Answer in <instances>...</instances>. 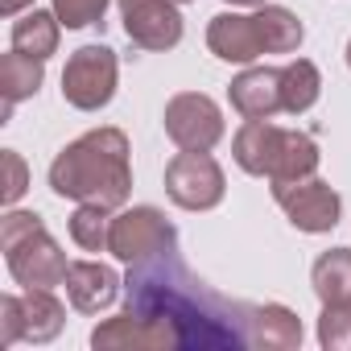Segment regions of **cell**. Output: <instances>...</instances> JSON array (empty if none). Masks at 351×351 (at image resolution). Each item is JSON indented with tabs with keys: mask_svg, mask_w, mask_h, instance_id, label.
<instances>
[{
	"mask_svg": "<svg viewBox=\"0 0 351 351\" xmlns=\"http://www.w3.org/2000/svg\"><path fill=\"white\" fill-rule=\"evenodd\" d=\"M50 191L75 203H99L108 211L128 203L132 165H128V136L112 124L83 132L50 161Z\"/></svg>",
	"mask_w": 351,
	"mask_h": 351,
	"instance_id": "6da1fadb",
	"label": "cell"
},
{
	"mask_svg": "<svg viewBox=\"0 0 351 351\" xmlns=\"http://www.w3.org/2000/svg\"><path fill=\"white\" fill-rule=\"evenodd\" d=\"M0 248H5L9 273L21 289H54L66 281V252L46 232L38 211H9L0 219Z\"/></svg>",
	"mask_w": 351,
	"mask_h": 351,
	"instance_id": "7a4b0ae2",
	"label": "cell"
},
{
	"mask_svg": "<svg viewBox=\"0 0 351 351\" xmlns=\"http://www.w3.org/2000/svg\"><path fill=\"white\" fill-rule=\"evenodd\" d=\"M91 347H99V351H169V347H186V335L165 310L124 306L116 318H104L91 330Z\"/></svg>",
	"mask_w": 351,
	"mask_h": 351,
	"instance_id": "3957f363",
	"label": "cell"
},
{
	"mask_svg": "<svg viewBox=\"0 0 351 351\" xmlns=\"http://www.w3.org/2000/svg\"><path fill=\"white\" fill-rule=\"evenodd\" d=\"M116 75H120V62L112 46L104 42L79 46L62 66V99L79 112H99L116 95Z\"/></svg>",
	"mask_w": 351,
	"mask_h": 351,
	"instance_id": "277c9868",
	"label": "cell"
},
{
	"mask_svg": "<svg viewBox=\"0 0 351 351\" xmlns=\"http://www.w3.org/2000/svg\"><path fill=\"white\" fill-rule=\"evenodd\" d=\"M178 248V232L173 223L157 211V207H128L120 215H112V236H108V252L124 265H145L157 256H169Z\"/></svg>",
	"mask_w": 351,
	"mask_h": 351,
	"instance_id": "5b68a950",
	"label": "cell"
},
{
	"mask_svg": "<svg viewBox=\"0 0 351 351\" xmlns=\"http://www.w3.org/2000/svg\"><path fill=\"white\" fill-rule=\"evenodd\" d=\"M66 326V306L54 298V289H25L0 298V347H13L21 339L50 343Z\"/></svg>",
	"mask_w": 351,
	"mask_h": 351,
	"instance_id": "8992f818",
	"label": "cell"
},
{
	"mask_svg": "<svg viewBox=\"0 0 351 351\" xmlns=\"http://www.w3.org/2000/svg\"><path fill=\"white\" fill-rule=\"evenodd\" d=\"M165 195L178 203L182 211H211L228 195V178L211 153L182 149L165 165Z\"/></svg>",
	"mask_w": 351,
	"mask_h": 351,
	"instance_id": "52a82bcc",
	"label": "cell"
},
{
	"mask_svg": "<svg viewBox=\"0 0 351 351\" xmlns=\"http://www.w3.org/2000/svg\"><path fill=\"white\" fill-rule=\"evenodd\" d=\"M161 124H165V136L178 149L211 153L223 141V112L207 91H178L165 104Z\"/></svg>",
	"mask_w": 351,
	"mask_h": 351,
	"instance_id": "ba28073f",
	"label": "cell"
},
{
	"mask_svg": "<svg viewBox=\"0 0 351 351\" xmlns=\"http://www.w3.org/2000/svg\"><path fill=\"white\" fill-rule=\"evenodd\" d=\"M273 199L281 203L285 219L306 232V236H322L339 223V195L330 191V182L322 178H302V182H273Z\"/></svg>",
	"mask_w": 351,
	"mask_h": 351,
	"instance_id": "9c48e42d",
	"label": "cell"
},
{
	"mask_svg": "<svg viewBox=\"0 0 351 351\" xmlns=\"http://www.w3.org/2000/svg\"><path fill=\"white\" fill-rule=\"evenodd\" d=\"M120 21L128 42L141 50H173L182 42L178 0H120Z\"/></svg>",
	"mask_w": 351,
	"mask_h": 351,
	"instance_id": "30bf717a",
	"label": "cell"
},
{
	"mask_svg": "<svg viewBox=\"0 0 351 351\" xmlns=\"http://www.w3.org/2000/svg\"><path fill=\"white\" fill-rule=\"evenodd\" d=\"M285 136H289V128H281L273 120H244L232 141V157L252 178H273V169L285 153Z\"/></svg>",
	"mask_w": 351,
	"mask_h": 351,
	"instance_id": "8fae6325",
	"label": "cell"
},
{
	"mask_svg": "<svg viewBox=\"0 0 351 351\" xmlns=\"http://www.w3.org/2000/svg\"><path fill=\"white\" fill-rule=\"evenodd\" d=\"M207 46L219 62H236V66H252L256 58H265V42L256 29L252 13H219L207 25Z\"/></svg>",
	"mask_w": 351,
	"mask_h": 351,
	"instance_id": "7c38bea8",
	"label": "cell"
},
{
	"mask_svg": "<svg viewBox=\"0 0 351 351\" xmlns=\"http://www.w3.org/2000/svg\"><path fill=\"white\" fill-rule=\"evenodd\" d=\"M228 99H232V108H236L244 120H273L277 112H285V104H281V71L256 66V62L244 66V71L232 79Z\"/></svg>",
	"mask_w": 351,
	"mask_h": 351,
	"instance_id": "4fadbf2b",
	"label": "cell"
},
{
	"mask_svg": "<svg viewBox=\"0 0 351 351\" xmlns=\"http://www.w3.org/2000/svg\"><path fill=\"white\" fill-rule=\"evenodd\" d=\"M66 298L79 314H99L120 298V273L99 261H71L66 269Z\"/></svg>",
	"mask_w": 351,
	"mask_h": 351,
	"instance_id": "5bb4252c",
	"label": "cell"
},
{
	"mask_svg": "<svg viewBox=\"0 0 351 351\" xmlns=\"http://www.w3.org/2000/svg\"><path fill=\"white\" fill-rule=\"evenodd\" d=\"M244 330H248V347H265V351H293V347H302V318L289 306H281V302L252 306L248 318H244Z\"/></svg>",
	"mask_w": 351,
	"mask_h": 351,
	"instance_id": "9a60e30c",
	"label": "cell"
},
{
	"mask_svg": "<svg viewBox=\"0 0 351 351\" xmlns=\"http://www.w3.org/2000/svg\"><path fill=\"white\" fill-rule=\"evenodd\" d=\"M42 79H46L42 58H29L21 50H9L0 58V124H9V116L21 99H34L42 91Z\"/></svg>",
	"mask_w": 351,
	"mask_h": 351,
	"instance_id": "2e32d148",
	"label": "cell"
},
{
	"mask_svg": "<svg viewBox=\"0 0 351 351\" xmlns=\"http://www.w3.org/2000/svg\"><path fill=\"white\" fill-rule=\"evenodd\" d=\"M58 38H62V21L54 17V9H29L21 21H13V50L29 54V58H50L58 50Z\"/></svg>",
	"mask_w": 351,
	"mask_h": 351,
	"instance_id": "e0dca14e",
	"label": "cell"
},
{
	"mask_svg": "<svg viewBox=\"0 0 351 351\" xmlns=\"http://www.w3.org/2000/svg\"><path fill=\"white\" fill-rule=\"evenodd\" d=\"M310 281H314V293L322 306H339V302H351V248H330L314 261L310 269Z\"/></svg>",
	"mask_w": 351,
	"mask_h": 351,
	"instance_id": "ac0fdd59",
	"label": "cell"
},
{
	"mask_svg": "<svg viewBox=\"0 0 351 351\" xmlns=\"http://www.w3.org/2000/svg\"><path fill=\"white\" fill-rule=\"evenodd\" d=\"M256 29L265 42V54H293L306 38V25L298 21V13H289L285 5H261L256 13Z\"/></svg>",
	"mask_w": 351,
	"mask_h": 351,
	"instance_id": "d6986e66",
	"label": "cell"
},
{
	"mask_svg": "<svg viewBox=\"0 0 351 351\" xmlns=\"http://www.w3.org/2000/svg\"><path fill=\"white\" fill-rule=\"evenodd\" d=\"M318 95H322V75L310 58H293L281 66V104L289 116L310 112L318 104Z\"/></svg>",
	"mask_w": 351,
	"mask_h": 351,
	"instance_id": "ffe728a7",
	"label": "cell"
},
{
	"mask_svg": "<svg viewBox=\"0 0 351 351\" xmlns=\"http://www.w3.org/2000/svg\"><path fill=\"white\" fill-rule=\"evenodd\" d=\"M318 161H322L318 141H314L310 132L289 128V136H285V153H281V161H277V169H273V178H269V182H302V178H314Z\"/></svg>",
	"mask_w": 351,
	"mask_h": 351,
	"instance_id": "44dd1931",
	"label": "cell"
},
{
	"mask_svg": "<svg viewBox=\"0 0 351 351\" xmlns=\"http://www.w3.org/2000/svg\"><path fill=\"white\" fill-rule=\"evenodd\" d=\"M108 236H112V211L99 203H79L71 215V240L87 252H108Z\"/></svg>",
	"mask_w": 351,
	"mask_h": 351,
	"instance_id": "7402d4cb",
	"label": "cell"
},
{
	"mask_svg": "<svg viewBox=\"0 0 351 351\" xmlns=\"http://www.w3.org/2000/svg\"><path fill=\"white\" fill-rule=\"evenodd\" d=\"M318 343L326 351H351V302L322 306V314H318Z\"/></svg>",
	"mask_w": 351,
	"mask_h": 351,
	"instance_id": "603a6c76",
	"label": "cell"
},
{
	"mask_svg": "<svg viewBox=\"0 0 351 351\" xmlns=\"http://www.w3.org/2000/svg\"><path fill=\"white\" fill-rule=\"evenodd\" d=\"M104 13H108V0H54V17H58L66 29L99 25Z\"/></svg>",
	"mask_w": 351,
	"mask_h": 351,
	"instance_id": "cb8c5ba5",
	"label": "cell"
},
{
	"mask_svg": "<svg viewBox=\"0 0 351 351\" xmlns=\"http://www.w3.org/2000/svg\"><path fill=\"white\" fill-rule=\"evenodd\" d=\"M0 165H5V191H0V199H5V207L21 203V195L29 191V165L17 149H5L0 153Z\"/></svg>",
	"mask_w": 351,
	"mask_h": 351,
	"instance_id": "d4e9b609",
	"label": "cell"
},
{
	"mask_svg": "<svg viewBox=\"0 0 351 351\" xmlns=\"http://www.w3.org/2000/svg\"><path fill=\"white\" fill-rule=\"evenodd\" d=\"M34 5V0H0V13H5V17H17V13H25Z\"/></svg>",
	"mask_w": 351,
	"mask_h": 351,
	"instance_id": "484cf974",
	"label": "cell"
},
{
	"mask_svg": "<svg viewBox=\"0 0 351 351\" xmlns=\"http://www.w3.org/2000/svg\"><path fill=\"white\" fill-rule=\"evenodd\" d=\"M228 5H236V9H261L265 0H228Z\"/></svg>",
	"mask_w": 351,
	"mask_h": 351,
	"instance_id": "4316f807",
	"label": "cell"
},
{
	"mask_svg": "<svg viewBox=\"0 0 351 351\" xmlns=\"http://www.w3.org/2000/svg\"><path fill=\"white\" fill-rule=\"evenodd\" d=\"M347 66H351V42H347Z\"/></svg>",
	"mask_w": 351,
	"mask_h": 351,
	"instance_id": "83f0119b",
	"label": "cell"
},
{
	"mask_svg": "<svg viewBox=\"0 0 351 351\" xmlns=\"http://www.w3.org/2000/svg\"><path fill=\"white\" fill-rule=\"evenodd\" d=\"M178 5H191V0H178Z\"/></svg>",
	"mask_w": 351,
	"mask_h": 351,
	"instance_id": "f1b7e54d",
	"label": "cell"
}]
</instances>
